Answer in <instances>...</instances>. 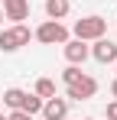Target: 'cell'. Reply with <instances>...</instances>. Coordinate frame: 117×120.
<instances>
[{
    "label": "cell",
    "instance_id": "obj_13",
    "mask_svg": "<svg viewBox=\"0 0 117 120\" xmlns=\"http://www.w3.org/2000/svg\"><path fill=\"white\" fill-rule=\"evenodd\" d=\"M78 75H81V68H78V65H68V68H65V71H62V81H65V84H68V81H75Z\"/></svg>",
    "mask_w": 117,
    "mask_h": 120
},
{
    "label": "cell",
    "instance_id": "obj_5",
    "mask_svg": "<svg viewBox=\"0 0 117 120\" xmlns=\"http://www.w3.org/2000/svg\"><path fill=\"white\" fill-rule=\"evenodd\" d=\"M39 114H42L46 120H65L68 117V101L65 98H46Z\"/></svg>",
    "mask_w": 117,
    "mask_h": 120
},
{
    "label": "cell",
    "instance_id": "obj_11",
    "mask_svg": "<svg viewBox=\"0 0 117 120\" xmlns=\"http://www.w3.org/2000/svg\"><path fill=\"white\" fill-rule=\"evenodd\" d=\"M23 94H26V91H20V88H7V91H3V104H7L10 110H20V104H23Z\"/></svg>",
    "mask_w": 117,
    "mask_h": 120
},
{
    "label": "cell",
    "instance_id": "obj_18",
    "mask_svg": "<svg viewBox=\"0 0 117 120\" xmlns=\"http://www.w3.org/2000/svg\"><path fill=\"white\" fill-rule=\"evenodd\" d=\"M0 120H7V117H3V114H0Z\"/></svg>",
    "mask_w": 117,
    "mask_h": 120
},
{
    "label": "cell",
    "instance_id": "obj_19",
    "mask_svg": "<svg viewBox=\"0 0 117 120\" xmlns=\"http://www.w3.org/2000/svg\"><path fill=\"white\" fill-rule=\"evenodd\" d=\"M114 65H117V62H114Z\"/></svg>",
    "mask_w": 117,
    "mask_h": 120
},
{
    "label": "cell",
    "instance_id": "obj_7",
    "mask_svg": "<svg viewBox=\"0 0 117 120\" xmlns=\"http://www.w3.org/2000/svg\"><path fill=\"white\" fill-rule=\"evenodd\" d=\"M3 16L13 23H23L29 16V0H3Z\"/></svg>",
    "mask_w": 117,
    "mask_h": 120
},
{
    "label": "cell",
    "instance_id": "obj_12",
    "mask_svg": "<svg viewBox=\"0 0 117 120\" xmlns=\"http://www.w3.org/2000/svg\"><path fill=\"white\" fill-rule=\"evenodd\" d=\"M36 94L42 101H46V98H55V81H52V78H39L36 81Z\"/></svg>",
    "mask_w": 117,
    "mask_h": 120
},
{
    "label": "cell",
    "instance_id": "obj_2",
    "mask_svg": "<svg viewBox=\"0 0 117 120\" xmlns=\"http://www.w3.org/2000/svg\"><path fill=\"white\" fill-rule=\"evenodd\" d=\"M107 33V20L104 16H81V20L75 23V39H81V42H94V39H101Z\"/></svg>",
    "mask_w": 117,
    "mask_h": 120
},
{
    "label": "cell",
    "instance_id": "obj_16",
    "mask_svg": "<svg viewBox=\"0 0 117 120\" xmlns=\"http://www.w3.org/2000/svg\"><path fill=\"white\" fill-rule=\"evenodd\" d=\"M111 94H114V98H117V78H114V84H111Z\"/></svg>",
    "mask_w": 117,
    "mask_h": 120
},
{
    "label": "cell",
    "instance_id": "obj_15",
    "mask_svg": "<svg viewBox=\"0 0 117 120\" xmlns=\"http://www.w3.org/2000/svg\"><path fill=\"white\" fill-rule=\"evenodd\" d=\"M104 114H107V120H117V101L107 104V110H104Z\"/></svg>",
    "mask_w": 117,
    "mask_h": 120
},
{
    "label": "cell",
    "instance_id": "obj_17",
    "mask_svg": "<svg viewBox=\"0 0 117 120\" xmlns=\"http://www.w3.org/2000/svg\"><path fill=\"white\" fill-rule=\"evenodd\" d=\"M0 23H3V10H0Z\"/></svg>",
    "mask_w": 117,
    "mask_h": 120
},
{
    "label": "cell",
    "instance_id": "obj_10",
    "mask_svg": "<svg viewBox=\"0 0 117 120\" xmlns=\"http://www.w3.org/2000/svg\"><path fill=\"white\" fill-rule=\"evenodd\" d=\"M20 110H26V114H33V117H36L39 110H42V98H39V94H23Z\"/></svg>",
    "mask_w": 117,
    "mask_h": 120
},
{
    "label": "cell",
    "instance_id": "obj_14",
    "mask_svg": "<svg viewBox=\"0 0 117 120\" xmlns=\"http://www.w3.org/2000/svg\"><path fill=\"white\" fill-rule=\"evenodd\" d=\"M7 120H33V114H26V110H10Z\"/></svg>",
    "mask_w": 117,
    "mask_h": 120
},
{
    "label": "cell",
    "instance_id": "obj_1",
    "mask_svg": "<svg viewBox=\"0 0 117 120\" xmlns=\"http://www.w3.org/2000/svg\"><path fill=\"white\" fill-rule=\"evenodd\" d=\"M29 39H33L29 26H23V23H13L10 29H0V52H16V49H23Z\"/></svg>",
    "mask_w": 117,
    "mask_h": 120
},
{
    "label": "cell",
    "instance_id": "obj_4",
    "mask_svg": "<svg viewBox=\"0 0 117 120\" xmlns=\"http://www.w3.org/2000/svg\"><path fill=\"white\" fill-rule=\"evenodd\" d=\"M65 88H68V98L72 101H88V98L98 94V81L91 78V75H85V71H81L75 81H68Z\"/></svg>",
    "mask_w": 117,
    "mask_h": 120
},
{
    "label": "cell",
    "instance_id": "obj_8",
    "mask_svg": "<svg viewBox=\"0 0 117 120\" xmlns=\"http://www.w3.org/2000/svg\"><path fill=\"white\" fill-rule=\"evenodd\" d=\"M65 45V59H68V65H81V62L88 59L91 52H88V45L81 39H72V42H62Z\"/></svg>",
    "mask_w": 117,
    "mask_h": 120
},
{
    "label": "cell",
    "instance_id": "obj_6",
    "mask_svg": "<svg viewBox=\"0 0 117 120\" xmlns=\"http://www.w3.org/2000/svg\"><path fill=\"white\" fill-rule=\"evenodd\" d=\"M88 52H91L101 65H107V62H117V42H111V39L101 36V39H94V45H91Z\"/></svg>",
    "mask_w": 117,
    "mask_h": 120
},
{
    "label": "cell",
    "instance_id": "obj_3",
    "mask_svg": "<svg viewBox=\"0 0 117 120\" xmlns=\"http://www.w3.org/2000/svg\"><path fill=\"white\" fill-rule=\"evenodd\" d=\"M33 36H36L42 45H55V42L62 45V42H68V29H65L58 20H46V23L36 29V33H33Z\"/></svg>",
    "mask_w": 117,
    "mask_h": 120
},
{
    "label": "cell",
    "instance_id": "obj_9",
    "mask_svg": "<svg viewBox=\"0 0 117 120\" xmlns=\"http://www.w3.org/2000/svg\"><path fill=\"white\" fill-rule=\"evenodd\" d=\"M46 16H49V20L68 16V0H46Z\"/></svg>",
    "mask_w": 117,
    "mask_h": 120
}]
</instances>
